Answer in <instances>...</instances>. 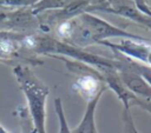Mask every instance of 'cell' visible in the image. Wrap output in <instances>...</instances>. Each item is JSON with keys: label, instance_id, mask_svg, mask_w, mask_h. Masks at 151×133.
<instances>
[{"label": "cell", "instance_id": "1", "mask_svg": "<svg viewBox=\"0 0 151 133\" xmlns=\"http://www.w3.org/2000/svg\"><path fill=\"white\" fill-rule=\"evenodd\" d=\"M14 74L24 91L37 133H46L45 131V102L48 88L29 71L28 67L17 66Z\"/></svg>", "mask_w": 151, "mask_h": 133}, {"label": "cell", "instance_id": "2", "mask_svg": "<svg viewBox=\"0 0 151 133\" xmlns=\"http://www.w3.org/2000/svg\"><path fill=\"white\" fill-rule=\"evenodd\" d=\"M78 19L80 20V22L83 24V26L85 27L88 38L91 40V44L94 42H99L103 39L106 38H111V36H124L127 39H134V40H140L142 38L130 34L127 32H124L112 25H110L109 22L104 21L100 18L93 16L91 14L87 13H83L81 15L78 16Z\"/></svg>", "mask_w": 151, "mask_h": 133}, {"label": "cell", "instance_id": "3", "mask_svg": "<svg viewBox=\"0 0 151 133\" xmlns=\"http://www.w3.org/2000/svg\"><path fill=\"white\" fill-rule=\"evenodd\" d=\"M101 44H104L116 51H119L127 56H131V58L138 59L143 62H146L151 66V46L140 44L138 41H132L130 39L123 40L119 44H111V42H106V41H103Z\"/></svg>", "mask_w": 151, "mask_h": 133}, {"label": "cell", "instance_id": "4", "mask_svg": "<svg viewBox=\"0 0 151 133\" xmlns=\"http://www.w3.org/2000/svg\"><path fill=\"white\" fill-rule=\"evenodd\" d=\"M127 68L129 69H124V68L119 67V69H120L119 79L123 82V85L126 86L127 89H130L134 94L151 99V86L138 73L132 71L130 67H127Z\"/></svg>", "mask_w": 151, "mask_h": 133}, {"label": "cell", "instance_id": "5", "mask_svg": "<svg viewBox=\"0 0 151 133\" xmlns=\"http://www.w3.org/2000/svg\"><path fill=\"white\" fill-rule=\"evenodd\" d=\"M104 91H105V87L103 86L100 88V91L88 100L84 118H83L81 122L73 129L72 133H97V128L94 125V111H96L97 104H98Z\"/></svg>", "mask_w": 151, "mask_h": 133}, {"label": "cell", "instance_id": "6", "mask_svg": "<svg viewBox=\"0 0 151 133\" xmlns=\"http://www.w3.org/2000/svg\"><path fill=\"white\" fill-rule=\"evenodd\" d=\"M73 1L74 0H40L34 5V7L32 8V12L34 14L50 8H65Z\"/></svg>", "mask_w": 151, "mask_h": 133}, {"label": "cell", "instance_id": "7", "mask_svg": "<svg viewBox=\"0 0 151 133\" xmlns=\"http://www.w3.org/2000/svg\"><path fill=\"white\" fill-rule=\"evenodd\" d=\"M55 111L58 113V117H59V122H60V129H59V133H71L70 128H68V125H67V121L65 119V115H64V111H63V107H61V101L59 98L55 99Z\"/></svg>", "mask_w": 151, "mask_h": 133}, {"label": "cell", "instance_id": "8", "mask_svg": "<svg viewBox=\"0 0 151 133\" xmlns=\"http://www.w3.org/2000/svg\"><path fill=\"white\" fill-rule=\"evenodd\" d=\"M40 0H0V4L8 6H27L32 4H37Z\"/></svg>", "mask_w": 151, "mask_h": 133}, {"label": "cell", "instance_id": "9", "mask_svg": "<svg viewBox=\"0 0 151 133\" xmlns=\"http://www.w3.org/2000/svg\"><path fill=\"white\" fill-rule=\"evenodd\" d=\"M130 100H133L134 102H137L138 105H140V107L147 109V111L151 113V101H149V100H139V99H136L134 95H132Z\"/></svg>", "mask_w": 151, "mask_h": 133}, {"label": "cell", "instance_id": "10", "mask_svg": "<svg viewBox=\"0 0 151 133\" xmlns=\"http://www.w3.org/2000/svg\"><path fill=\"white\" fill-rule=\"evenodd\" d=\"M130 113H129V109H126L125 112V119H126V127H127V133H137L134 126H133V122H132V119L129 117Z\"/></svg>", "mask_w": 151, "mask_h": 133}, {"label": "cell", "instance_id": "11", "mask_svg": "<svg viewBox=\"0 0 151 133\" xmlns=\"http://www.w3.org/2000/svg\"><path fill=\"white\" fill-rule=\"evenodd\" d=\"M87 5H96L97 7H94V8H98L99 7V5H107V2H106V0H84Z\"/></svg>", "mask_w": 151, "mask_h": 133}, {"label": "cell", "instance_id": "12", "mask_svg": "<svg viewBox=\"0 0 151 133\" xmlns=\"http://www.w3.org/2000/svg\"><path fill=\"white\" fill-rule=\"evenodd\" d=\"M0 133H8V132H7L6 129H4V127L0 125Z\"/></svg>", "mask_w": 151, "mask_h": 133}]
</instances>
